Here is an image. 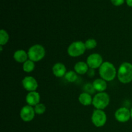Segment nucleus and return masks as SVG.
<instances>
[{"label": "nucleus", "instance_id": "nucleus-1", "mask_svg": "<svg viewBox=\"0 0 132 132\" xmlns=\"http://www.w3.org/2000/svg\"><path fill=\"white\" fill-rule=\"evenodd\" d=\"M99 73L101 77L106 82L113 81L117 76V71L115 66L108 61L103 62L99 68Z\"/></svg>", "mask_w": 132, "mask_h": 132}, {"label": "nucleus", "instance_id": "nucleus-2", "mask_svg": "<svg viewBox=\"0 0 132 132\" xmlns=\"http://www.w3.org/2000/svg\"><path fill=\"white\" fill-rule=\"evenodd\" d=\"M117 78L122 84H128L132 81V64L125 62L120 65L117 70Z\"/></svg>", "mask_w": 132, "mask_h": 132}, {"label": "nucleus", "instance_id": "nucleus-3", "mask_svg": "<svg viewBox=\"0 0 132 132\" xmlns=\"http://www.w3.org/2000/svg\"><path fill=\"white\" fill-rule=\"evenodd\" d=\"M27 53L28 59L34 62H38L45 57L46 50L41 45L36 44L30 47Z\"/></svg>", "mask_w": 132, "mask_h": 132}, {"label": "nucleus", "instance_id": "nucleus-4", "mask_svg": "<svg viewBox=\"0 0 132 132\" xmlns=\"http://www.w3.org/2000/svg\"><path fill=\"white\" fill-rule=\"evenodd\" d=\"M110 103V96L106 92H99L93 97L92 104L97 110H103Z\"/></svg>", "mask_w": 132, "mask_h": 132}, {"label": "nucleus", "instance_id": "nucleus-5", "mask_svg": "<svg viewBox=\"0 0 132 132\" xmlns=\"http://www.w3.org/2000/svg\"><path fill=\"white\" fill-rule=\"evenodd\" d=\"M86 50L85 43L81 41H74L69 45L67 49V52L70 57H77L82 55Z\"/></svg>", "mask_w": 132, "mask_h": 132}, {"label": "nucleus", "instance_id": "nucleus-6", "mask_svg": "<svg viewBox=\"0 0 132 132\" xmlns=\"http://www.w3.org/2000/svg\"><path fill=\"white\" fill-rule=\"evenodd\" d=\"M92 122L97 128L103 127L107 121V116L105 112L102 110H95L92 115Z\"/></svg>", "mask_w": 132, "mask_h": 132}, {"label": "nucleus", "instance_id": "nucleus-7", "mask_svg": "<svg viewBox=\"0 0 132 132\" xmlns=\"http://www.w3.org/2000/svg\"><path fill=\"white\" fill-rule=\"evenodd\" d=\"M86 63L88 65L89 68L95 70L96 68H100L103 63V59L99 54L94 53L88 57Z\"/></svg>", "mask_w": 132, "mask_h": 132}, {"label": "nucleus", "instance_id": "nucleus-8", "mask_svg": "<svg viewBox=\"0 0 132 132\" xmlns=\"http://www.w3.org/2000/svg\"><path fill=\"white\" fill-rule=\"evenodd\" d=\"M20 117L24 122H30L32 121L35 117L34 108L29 105L24 106L20 111Z\"/></svg>", "mask_w": 132, "mask_h": 132}, {"label": "nucleus", "instance_id": "nucleus-9", "mask_svg": "<svg viewBox=\"0 0 132 132\" xmlns=\"http://www.w3.org/2000/svg\"><path fill=\"white\" fill-rule=\"evenodd\" d=\"M115 118L118 122L125 123L131 119L130 110L125 107H121L117 110L115 113Z\"/></svg>", "mask_w": 132, "mask_h": 132}, {"label": "nucleus", "instance_id": "nucleus-10", "mask_svg": "<svg viewBox=\"0 0 132 132\" xmlns=\"http://www.w3.org/2000/svg\"><path fill=\"white\" fill-rule=\"evenodd\" d=\"M22 85L28 92H34L38 88V83L36 79L32 76H26L22 80Z\"/></svg>", "mask_w": 132, "mask_h": 132}, {"label": "nucleus", "instance_id": "nucleus-11", "mask_svg": "<svg viewBox=\"0 0 132 132\" xmlns=\"http://www.w3.org/2000/svg\"><path fill=\"white\" fill-rule=\"evenodd\" d=\"M41 96L40 94L36 91L30 92L26 96V102L27 104L31 106H35L37 104L40 103Z\"/></svg>", "mask_w": 132, "mask_h": 132}, {"label": "nucleus", "instance_id": "nucleus-12", "mask_svg": "<svg viewBox=\"0 0 132 132\" xmlns=\"http://www.w3.org/2000/svg\"><path fill=\"white\" fill-rule=\"evenodd\" d=\"M53 74L57 77H62L67 73V68L61 63H57L52 67Z\"/></svg>", "mask_w": 132, "mask_h": 132}, {"label": "nucleus", "instance_id": "nucleus-13", "mask_svg": "<svg viewBox=\"0 0 132 132\" xmlns=\"http://www.w3.org/2000/svg\"><path fill=\"white\" fill-rule=\"evenodd\" d=\"M14 60L19 63H24L28 60V53L26 52L24 50H18L14 53L13 55Z\"/></svg>", "mask_w": 132, "mask_h": 132}, {"label": "nucleus", "instance_id": "nucleus-14", "mask_svg": "<svg viewBox=\"0 0 132 132\" xmlns=\"http://www.w3.org/2000/svg\"><path fill=\"white\" fill-rule=\"evenodd\" d=\"M92 85L95 91L98 92H104L106 90L107 86H108L106 81L102 78L94 80Z\"/></svg>", "mask_w": 132, "mask_h": 132}, {"label": "nucleus", "instance_id": "nucleus-15", "mask_svg": "<svg viewBox=\"0 0 132 132\" xmlns=\"http://www.w3.org/2000/svg\"><path fill=\"white\" fill-rule=\"evenodd\" d=\"M89 67L87 63L83 61H79L76 63L74 66V70L77 74L83 75L87 73L89 70Z\"/></svg>", "mask_w": 132, "mask_h": 132}, {"label": "nucleus", "instance_id": "nucleus-16", "mask_svg": "<svg viewBox=\"0 0 132 132\" xmlns=\"http://www.w3.org/2000/svg\"><path fill=\"white\" fill-rule=\"evenodd\" d=\"M79 101L83 106H90L92 104L93 98L90 94L82 92L79 96Z\"/></svg>", "mask_w": 132, "mask_h": 132}, {"label": "nucleus", "instance_id": "nucleus-17", "mask_svg": "<svg viewBox=\"0 0 132 132\" xmlns=\"http://www.w3.org/2000/svg\"><path fill=\"white\" fill-rule=\"evenodd\" d=\"M35 62L32 61L28 59L27 61L24 62L23 64V70L27 73L32 72L35 68Z\"/></svg>", "mask_w": 132, "mask_h": 132}, {"label": "nucleus", "instance_id": "nucleus-18", "mask_svg": "<svg viewBox=\"0 0 132 132\" xmlns=\"http://www.w3.org/2000/svg\"><path fill=\"white\" fill-rule=\"evenodd\" d=\"M9 40V35L5 30L1 29L0 31V45L1 46L6 45Z\"/></svg>", "mask_w": 132, "mask_h": 132}, {"label": "nucleus", "instance_id": "nucleus-19", "mask_svg": "<svg viewBox=\"0 0 132 132\" xmlns=\"http://www.w3.org/2000/svg\"><path fill=\"white\" fill-rule=\"evenodd\" d=\"M64 78L68 82H73L77 79V73L75 71H68L65 74V76H64Z\"/></svg>", "mask_w": 132, "mask_h": 132}, {"label": "nucleus", "instance_id": "nucleus-20", "mask_svg": "<svg viewBox=\"0 0 132 132\" xmlns=\"http://www.w3.org/2000/svg\"><path fill=\"white\" fill-rule=\"evenodd\" d=\"M34 111L36 114L37 115H43L45 113L46 110V107L43 103H39L37 105L35 106L34 107Z\"/></svg>", "mask_w": 132, "mask_h": 132}, {"label": "nucleus", "instance_id": "nucleus-21", "mask_svg": "<svg viewBox=\"0 0 132 132\" xmlns=\"http://www.w3.org/2000/svg\"><path fill=\"white\" fill-rule=\"evenodd\" d=\"M86 48L88 50H92V49L95 48L97 45V42L95 39H88L86 40L85 43Z\"/></svg>", "mask_w": 132, "mask_h": 132}, {"label": "nucleus", "instance_id": "nucleus-22", "mask_svg": "<svg viewBox=\"0 0 132 132\" xmlns=\"http://www.w3.org/2000/svg\"><path fill=\"white\" fill-rule=\"evenodd\" d=\"M83 90L85 91V92L88 93L89 94H93L95 92V90L94 89V86H93L92 84H86V85L84 86Z\"/></svg>", "mask_w": 132, "mask_h": 132}, {"label": "nucleus", "instance_id": "nucleus-23", "mask_svg": "<svg viewBox=\"0 0 132 132\" xmlns=\"http://www.w3.org/2000/svg\"><path fill=\"white\" fill-rule=\"evenodd\" d=\"M112 3L113 4L114 6H121L122 4H124L125 0H110Z\"/></svg>", "mask_w": 132, "mask_h": 132}, {"label": "nucleus", "instance_id": "nucleus-24", "mask_svg": "<svg viewBox=\"0 0 132 132\" xmlns=\"http://www.w3.org/2000/svg\"><path fill=\"white\" fill-rule=\"evenodd\" d=\"M87 73L90 77H93V76L95 75V71H94V69H92V68H89V70H88V71Z\"/></svg>", "mask_w": 132, "mask_h": 132}, {"label": "nucleus", "instance_id": "nucleus-25", "mask_svg": "<svg viewBox=\"0 0 132 132\" xmlns=\"http://www.w3.org/2000/svg\"><path fill=\"white\" fill-rule=\"evenodd\" d=\"M126 2L128 6L132 7V0H126Z\"/></svg>", "mask_w": 132, "mask_h": 132}, {"label": "nucleus", "instance_id": "nucleus-26", "mask_svg": "<svg viewBox=\"0 0 132 132\" xmlns=\"http://www.w3.org/2000/svg\"><path fill=\"white\" fill-rule=\"evenodd\" d=\"M130 113H131V119H132V108L130 110Z\"/></svg>", "mask_w": 132, "mask_h": 132}]
</instances>
